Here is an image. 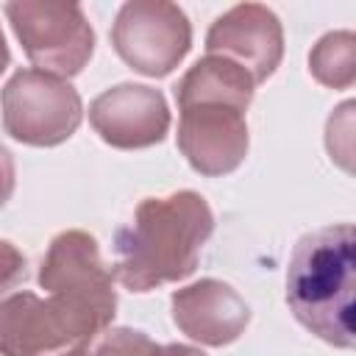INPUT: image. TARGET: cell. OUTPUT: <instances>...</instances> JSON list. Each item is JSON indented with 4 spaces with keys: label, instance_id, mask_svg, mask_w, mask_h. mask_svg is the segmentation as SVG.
Wrapping results in <instances>:
<instances>
[{
    "label": "cell",
    "instance_id": "6da1fadb",
    "mask_svg": "<svg viewBox=\"0 0 356 356\" xmlns=\"http://www.w3.org/2000/svg\"><path fill=\"white\" fill-rule=\"evenodd\" d=\"M214 214L203 195L192 189L167 197H145L134 220L117 231V261L111 275L131 292H150L189 278L209 236Z\"/></svg>",
    "mask_w": 356,
    "mask_h": 356
},
{
    "label": "cell",
    "instance_id": "7a4b0ae2",
    "mask_svg": "<svg viewBox=\"0 0 356 356\" xmlns=\"http://www.w3.org/2000/svg\"><path fill=\"white\" fill-rule=\"evenodd\" d=\"M356 234L350 222L298 239L286 267V303L295 320L334 348H353Z\"/></svg>",
    "mask_w": 356,
    "mask_h": 356
},
{
    "label": "cell",
    "instance_id": "3957f363",
    "mask_svg": "<svg viewBox=\"0 0 356 356\" xmlns=\"http://www.w3.org/2000/svg\"><path fill=\"white\" fill-rule=\"evenodd\" d=\"M114 317L67 298L14 292L0 300V356H75Z\"/></svg>",
    "mask_w": 356,
    "mask_h": 356
},
{
    "label": "cell",
    "instance_id": "277c9868",
    "mask_svg": "<svg viewBox=\"0 0 356 356\" xmlns=\"http://www.w3.org/2000/svg\"><path fill=\"white\" fill-rule=\"evenodd\" d=\"M0 111L6 134L33 147L67 142L83 120L78 89L42 70H17L0 92Z\"/></svg>",
    "mask_w": 356,
    "mask_h": 356
},
{
    "label": "cell",
    "instance_id": "5b68a950",
    "mask_svg": "<svg viewBox=\"0 0 356 356\" xmlns=\"http://www.w3.org/2000/svg\"><path fill=\"white\" fill-rule=\"evenodd\" d=\"M6 17L33 70L70 78L95 53V31L78 3L17 0L6 3Z\"/></svg>",
    "mask_w": 356,
    "mask_h": 356
},
{
    "label": "cell",
    "instance_id": "8992f818",
    "mask_svg": "<svg viewBox=\"0 0 356 356\" xmlns=\"http://www.w3.org/2000/svg\"><path fill=\"white\" fill-rule=\"evenodd\" d=\"M117 56L139 75H170L192 47V22L181 6L167 0H128L111 25Z\"/></svg>",
    "mask_w": 356,
    "mask_h": 356
},
{
    "label": "cell",
    "instance_id": "52a82bcc",
    "mask_svg": "<svg viewBox=\"0 0 356 356\" xmlns=\"http://www.w3.org/2000/svg\"><path fill=\"white\" fill-rule=\"evenodd\" d=\"M178 150L206 178L234 172L248 156V120L234 103L195 100L178 106Z\"/></svg>",
    "mask_w": 356,
    "mask_h": 356
},
{
    "label": "cell",
    "instance_id": "ba28073f",
    "mask_svg": "<svg viewBox=\"0 0 356 356\" xmlns=\"http://www.w3.org/2000/svg\"><path fill=\"white\" fill-rule=\"evenodd\" d=\"M39 286L108 317L117 314L114 275L103 264L95 236L86 231L72 228L53 236L39 267Z\"/></svg>",
    "mask_w": 356,
    "mask_h": 356
},
{
    "label": "cell",
    "instance_id": "9c48e42d",
    "mask_svg": "<svg viewBox=\"0 0 356 356\" xmlns=\"http://www.w3.org/2000/svg\"><path fill=\"white\" fill-rule=\"evenodd\" d=\"M206 56L234 61L259 86L284 58L281 19L261 3H239L211 22L206 33Z\"/></svg>",
    "mask_w": 356,
    "mask_h": 356
},
{
    "label": "cell",
    "instance_id": "30bf717a",
    "mask_svg": "<svg viewBox=\"0 0 356 356\" xmlns=\"http://www.w3.org/2000/svg\"><path fill=\"white\" fill-rule=\"evenodd\" d=\"M95 134L117 150H139L161 142L170 131V108L159 89L117 83L89 103Z\"/></svg>",
    "mask_w": 356,
    "mask_h": 356
},
{
    "label": "cell",
    "instance_id": "8fae6325",
    "mask_svg": "<svg viewBox=\"0 0 356 356\" xmlns=\"http://www.w3.org/2000/svg\"><path fill=\"white\" fill-rule=\"evenodd\" d=\"M170 306L178 331L209 348L231 345L250 323V306L245 298L231 284L217 278H200L175 289Z\"/></svg>",
    "mask_w": 356,
    "mask_h": 356
},
{
    "label": "cell",
    "instance_id": "7c38bea8",
    "mask_svg": "<svg viewBox=\"0 0 356 356\" xmlns=\"http://www.w3.org/2000/svg\"><path fill=\"white\" fill-rule=\"evenodd\" d=\"M253 78L222 56H203L192 64L175 86V103H195V100H220L248 108L253 100Z\"/></svg>",
    "mask_w": 356,
    "mask_h": 356
},
{
    "label": "cell",
    "instance_id": "4fadbf2b",
    "mask_svg": "<svg viewBox=\"0 0 356 356\" xmlns=\"http://www.w3.org/2000/svg\"><path fill=\"white\" fill-rule=\"evenodd\" d=\"M309 72L328 89H350L356 81V36L350 31L325 33L309 53Z\"/></svg>",
    "mask_w": 356,
    "mask_h": 356
},
{
    "label": "cell",
    "instance_id": "5bb4252c",
    "mask_svg": "<svg viewBox=\"0 0 356 356\" xmlns=\"http://www.w3.org/2000/svg\"><path fill=\"white\" fill-rule=\"evenodd\" d=\"M159 348L147 334L134 328H111L95 342V348H83L75 356H159Z\"/></svg>",
    "mask_w": 356,
    "mask_h": 356
},
{
    "label": "cell",
    "instance_id": "9a60e30c",
    "mask_svg": "<svg viewBox=\"0 0 356 356\" xmlns=\"http://www.w3.org/2000/svg\"><path fill=\"white\" fill-rule=\"evenodd\" d=\"M28 275V261L17 245L8 239H0V298L8 295L14 286H19Z\"/></svg>",
    "mask_w": 356,
    "mask_h": 356
},
{
    "label": "cell",
    "instance_id": "2e32d148",
    "mask_svg": "<svg viewBox=\"0 0 356 356\" xmlns=\"http://www.w3.org/2000/svg\"><path fill=\"white\" fill-rule=\"evenodd\" d=\"M14 184H17V170H14V156L6 145H0V209L8 203V197L14 195Z\"/></svg>",
    "mask_w": 356,
    "mask_h": 356
},
{
    "label": "cell",
    "instance_id": "e0dca14e",
    "mask_svg": "<svg viewBox=\"0 0 356 356\" xmlns=\"http://www.w3.org/2000/svg\"><path fill=\"white\" fill-rule=\"evenodd\" d=\"M159 356H206V353H203L200 348L172 342V345H161V348H159Z\"/></svg>",
    "mask_w": 356,
    "mask_h": 356
},
{
    "label": "cell",
    "instance_id": "ac0fdd59",
    "mask_svg": "<svg viewBox=\"0 0 356 356\" xmlns=\"http://www.w3.org/2000/svg\"><path fill=\"white\" fill-rule=\"evenodd\" d=\"M11 61V53H8V44H6V36H3V28H0V72L8 67Z\"/></svg>",
    "mask_w": 356,
    "mask_h": 356
}]
</instances>
